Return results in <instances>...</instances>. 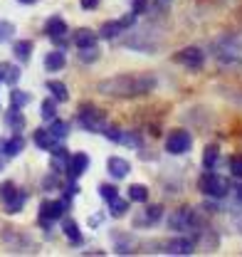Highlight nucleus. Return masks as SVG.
<instances>
[{"mask_svg":"<svg viewBox=\"0 0 242 257\" xmlns=\"http://www.w3.org/2000/svg\"><path fill=\"white\" fill-rule=\"evenodd\" d=\"M190 146H193V136H190V131H185V128H173V131L166 136V151H168L171 156L188 154Z\"/></svg>","mask_w":242,"mask_h":257,"instance_id":"39448f33","label":"nucleus"},{"mask_svg":"<svg viewBox=\"0 0 242 257\" xmlns=\"http://www.w3.org/2000/svg\"><path fill=\"white\" fill-rule=\"evenodd\" d=\"M156 3H158V5H168L171 0H156Z\"/></svg>","mask_w":242,"mask_h":257,"instance_id":"a18cd8bd","label":"nucleus"},{"mask_svg":"<svg viewBox=\"0 0 242 257\" xmlns=\"http://www.w3.org/2000/svg\"><path fill=\"white\" fill-rule=\"evenodd\" d=\"M67 163H69L67 149H64V146H55V149H52V171H55V173L67 171Z\"/></svg>","mask_w":242,"mask_h":257,"instance_id":"f3484780","label":"nucleus"},{"mask_svg":"<svg viewBox=\"0 0 242 257\" xmlns=\"http://www.w3.org/2000/svg\"><path fill=\"white\" fill-rule=\"evenodd\" d=\"M0 82H3V79H0Z\"/></svg>","mask_w":242,"mask_h":257,"instance_id":"09e8293b","label":"nucleus"},{"mask_svg":"<svg viewBox=\"0 0 242 257\" xmlns=\"http://www.w3.org/2000/svg\"><path fill=\"white\" fill-rule=\"evenodd\" d=\"M101 134H104L109 141H116V144H119V141H121V134H124V131H121L119 126H109V124H106V128H104Z\"/></svg>","mask_w":242,"mask_h":257,"instance_id":"e433bc0d","label":"nucleus"},{"mask_svg":"<svg viewBox=\"0 0 242 257\" xmlns=\"http://www.w3.org/2000/svg\"><path fill=\"white\" fill-rule=\"evenodd\" d=\"M129 200H134V203H146V200H149V188H146L144 183L129 186Z\"/></svg>","mask_w":242,"mask_h":257,"instance_id":"393cba45","label":"nucleus"},{"mask_svg":"<svg viewBox=\"0 0 242 257\" xmlns=\"http://www.w3.org/2000/svg\"><path fill=\"white\" fill-rule=\"evenodd\" d=\"M166 252L168 255H193L195 252V240H190V237H176V240L166 242Z\"/></svg>","mask_w":242,"mask_h":257,"instance_id":"9d476101","label":"nucleus"},{"mask_svg":"<svg viewBox=\"0 0 242 257\" xmlns=\"http://www.w3.org/2000/svg\"><path fill=\"white\" fill-rule=\"evenodd\" d=\"M18 3H25V5H32L35 0H18Z\"/></svg>","mask_w":242,"mask_h":257,"instance_id":"49530a36","label":"nucleus"},{"mask_svg":"<svg viewBox=\"0 0 242 257\" xmlns=\"http://www.w3.org/2000/svg\"><path fill=\"white\" fill-rule=\"evenodd\" d=\"M74 45L82 50V47H94L96 45V32L89 28H82V30L74 32Z\"/></svg>","mask_w":242,"mask_h":257,"instance_id":"a211bd4d","label":"nucleus"},{"mask_svg":"<svg viewBox=\"0 0 242 257\" xmlns=\"http://www.w3.org/2000/svg\"><path fill=\"white\" fill-rule=\"evenodd\" d=\"M119 144H126V146H131V149H141V136H139L136 131H124Z\"/></svg>","mask_w":242,"mask_h":257,"instance_id":"7c9ffc66","label":"nucleus"},{"mask_svg":"<svg viewBox=\"0 0 242 257\" xmlns=\"http://www.w3.org/2000/svg\"><path fill=\"white\" fill-rule=\"evenodd\" d=\"M230 173H232V178H242V156L230 159Z\"/></svg>","mask_w":242,"mask_h":257,"instance_id":"c9c22d12","label":"nucleus"},{"mask_svg":"<svg viewBox=\"0 0 242 257\" xmlns=\"http://www.w3.org/2000/svg\"><path fill=\"white\" fill-rule=\"evenodd\" d=\"M47 92H52V99H55V101H67V99H69L67 84H62L57 79H50V82H47Z\"/></svg>","mask_w":242,"mask_h":257,"instance_id":"b1692460","label":"nucleus"},{"mask_svg":"<svg viewBox=\"0 0 242 257\" xmlns=\"http://www.w3.org/2000/svg\"><path fill=\"white\" fill-rule=\"evenodd\" d=\"M62 230H64V235H67V240H69L72 245H82V232H79V225L74 223L72 218H67V220L62 223Z\"/></svg>","mask_w":242,"mask_h":257,"instance_id":"6ab92c4d","label":"nucleus"},{"mask_svg":"<svg viewBox=\"0 0 242 257\" xmlns=\"http://www.w3.org/2000/svg\"><path fill=\"white\" fill-rule=\"evenodd\" d=\"M101 223V218H99V215H91L89 218V225H99Z\"/></svg>","mask_w":242,"mask_h":257,"instance_id":"37998d69","label":"nucleus"},{"mask_svg":"<svg viewBox=\"0 0 242 257\" xmlns=\"http://www.w3.org/2000/svg\"><path fill=\"white\" fill-rule=\"evenodd\" d=\"M79 5L84 10H94V8H99V0H79Z\"/></svg>","mask_w":242,"mask_h":257,"instance_id":"ea45409f","label":"nucleus"},{"mask_svg":"<svg viewBox=\"0 0 242 257\" xmlns=\"http://www.w3.org/2000/svg\"><path fill=\"white\" fill-rule=\"evenodd\" d=\"M217 159H220V149L215 146V144H210V146H205V151H203V166L210 171V168H215V163H217Z\"/></svg>","mask_w":242,"mask_h":257,"instance_id":"c85d7f7f","label":"nucleus"},{"mask_svg":"<svg viewBox=\"0 0 242 257\" xmlns=\"http://www.w3.org/2000/svg\"><path fill=\"white\" fill-rule=\"evenodd\" d=\"M13 35H15V25L8 23V20H0V45L8 42V40H13Z\"/></svg>","mask_w":242,"mask_h":257,"instance_id":"2f4dec72","label":"nucleus"},{"mask_svg":"<svg viewBox=\"0 0 242 257\" xmlns=\"http://www.w3.org/2000/svg\"><path fill=\"white\" fill-rule=\"evenodd\" d=\"M32 141H35V146L42 149V151H52V149L57 146V139L50 134V128H35Z\"/></svg>","mask_w":242,"mask_h":257,"instance_id":"ddd939ff","label":"nucleus"},{"mask_svg":"<svg viewBox=\"0 0 242 257\" xmlns=\"http://www.w3.org/2000/svg\"><path fill=\"white\" fill-rule=\"evenodd\" d=\"M146 8H149V0H134L131 13H134V15H141V13H146Z\"/></svg>","mask_w":242,"mask_h":257,"instance_id":"58836bf2","label":"nucleus"},{"mask_svg":"<svg viewBox=\"0 0 242 257\" xmlns=\"http://www.w3.org/2000/svg\"><path fill=\"white\" fill-rule=\"evenodd\" d=\"M156 89V77L153 74H116L109 79H101L96 84V92L104 96H116V99H131V96H144Z\"/></svg>","mask_w":242,"mask_h":257,"instance_id":"f257e3e1","label":"nucleus"},{"mask_svg":"<svg viewBox=\"0 0 242 257\" xmlns=\"http://www.w3.org/2000/svg\"><path fill=\"white\" fill-rule=\"evenodd\" d=\"M230 101H232V104H237V106L242 109V92L240 94H230Z\"/></svg>","mask_w":242,"mask_h":257,"instance_id":"79ce46f5","label":"nucleus"},{"mask_svg":"<svg viewBox=\"0 0 242 257\" xmlns=\"http://www.w3.org/2000/svg\"><path fill=\"white\" fill-rule=\"evenodd\" d=\"M25 200H28V193L25 191H18L8 203H5V213H10V215H15V213H20L23 210V205H25Z\"/></svg>","mask_w":242,"mask_h":257,"instance_id":"4be33fe9","label":"nucleus"},{"mask_svg":"<svg viewBox=\"0 0 242 257\" xmlns=\"http://www.w3.org/2000/svg\"><path fill=\"white\" fill-rule=\"evenodd\" d=\"M0 154H5V139H0Z\"/></svg>","mask_w":242,"mask_h":257,"instance_id":"c03bdc74","label":"nucleus"},{"mask_svg":"<svg viewBox=\"0 0 242 257\" xmlns=\"http://www.w3.org/2000/svg\"><path fill=\"white\" fill-rule=\"evenodd\" d=\"M79 60H82V62H94V60H99V50H96V45H94V47H82Z\"/></svg>","mask_w":242,"mask_h":257,"instance_id":"f704fd0d","label":"nucleus"},{"mask_svg":"<svg viewBox=\"0 0 242 257\" xmlns=\"http://www.w3.org/2000/svg\"><path fill=\"white\" fill-rule=\"evenodd\" d=\"M69 208V200H45L42 205H40V225H45V227H50V223H55V220H60L62 215H64V210Z\"/></svg>","mask_w":242,"mask_h":257,"instance_id":"423d86ee","label":"nucleus"},{"mask_svg":"<svg viewBox=\"0 0 242 257\" xmlns=\"http://www.w3.org/2000/svg\"><path fill=\"white\" fill-rule=\"evenodd\" d=\"M198 188H200V193H203V195L220 200V198H225V195L230 193V181H227L225 176H217V173L210 168L208 173H203V176H200Z\"/></svg>","mask_w":242,"mask_h":257,"instance_id":"7ed1b4c3","label":"nucleus"},{"mask_svg":"<svg viewBox=\"0 0 242 257\" xmlns=\"http://www.w3.org/2000/svg\"><path fill=\"white\" fill-rule=\"evenodd\" d=\"M106 171L111 173V178H126L129 176V171H131V163L126 159H121V156H111V159L106 161Z\"/></svg>","mask_w":242,"mask_h":257,"instance_id":"9b49d317","label":"nucleus"},{"mask_svg":"<svg viewBox=\"0 0 242 257\" xmlns=\"http://www.w3.org/2000/svg\"><path fill=\"white\" fill-rule=\"evenodd\" d=\"M173 60L183 67H188V69H200L205 64V52L200 47H183L173 55Z\"/></svg>","mask_w":242,"mask_h":257,"instance_id":"6e6552de","label":"nucleus"},{"mask_svg":"<svg viewBox=\"0 0 242 257\" xmlns=\"http://www.w3.org/2000/svg\"><path fill=\"white\" fill-rule=\"evenodd\" d=\"M161 218H163V208L161 205H149L144 210V215L139 218V225H156Z\"/></svg>","mask_w":242,"mask_h":257,"instance_id":"aec40b11","label":"nucleus"},{"mask_svg":"<svg viewBox=\"0 0 242 257\" xmlns=\"http://www.w3.org/2000/svg\"><path fill=\"white\" fill-rule=\"evenodd\" d=\"M50 134H52L57 141H62V139L69 136V124L62 121V119H52V121H50Z\"/></svg>","mask_w":242,"mask_h":257,"instance_id":"bb28decb","label":"nucleus"},{"mask_svg":"<svg viewBox=\"0 0 242 257\" xmlns=\"http://www.w3.org/2000/svg\"><path fill=\"white\" fill-rule=\"evenodd\" d=\"M77 121H79V126L84 128V131L101 134V131L106 128V114H104L101 109L91 106V104H84V106L79 109V114H77Z\"/></svg>","mask_w":242,"mask_h":257,"instance_id":"20e7f679","label":"nucleus"},{"mask_svg":"<svg viewBox=\"0 0 242 257\" xmlns=\"http://www.w3.org/2000/svg\"><path fill=\"white\" fill-rule=\"evenodd\" d=\"M3 168H5V163H3V161H0V171H3Z\"/></svg>","mask_w":242,"mask_h":257,"instance_id":"de8ad7c7","label":"nucleus"},{"mask_svg":"<svg viewBox=\"0 0 242 257\" xmlns=\"http://www.w3.org/2000/svg\"><path fill=\"white\" fill-rule=\"evenodd\" d=\"M134 23H136V15L129 13V15H124V18H119V20H109V23H104L101 30H99V35H101L104 40H114V37H119L121 32H126L129 28H134Z\"/></svg>","mask_w":242,"mask_h":257,"instance_id":"0eeeda50","label":"nucleus"},{"mask_svg":"<svg viewBox=\"0 0 242 257\" xmlns=\"http://www.w3.org/2000/svg\"><path fill=\"white\" fill-rule=\"evenodd\" d=\"M87 168H89V156L87 154H74V156H69V163H67V178L77 181L82 173H87Z\"/></svg>","mask_w":242,"mask_h":257,"instance_id":"1a4fd4ad","label":"nucleus"},{"mask_svg":"<svg viewBox=\"0 0 242 257\" xmlns=\"http://www.w3.org/2000/svg\"><path fill=\"white\" fill-rule=\"evenodd\" d=\"M45 35L50 37V40H64V35H67V23L62 20V18H50L47 23H45Z\"/></svg>","mask_w":242,"mask_h":257,"instance_id":"f8f14e48","label":"nucleus"},{"mask_svg":"<svg viewBox=\"0 0 242 257\" xmlns=\"http://www.w3.org/2000/svg\"><path fill=\"white\" fill-rule=\"evenodd\" d=\"M20 77H23L20 67H15V64H0V79H3L5 84L15 87V84L20 82Z\"/></svg>","mask_w":242,"mask_h":257,"instance_id":"2eb2a0df","label":"nucleus"},{"mask_svg":"<svg viewBox=\"0 0 242 257\" xmlns=\"http://www.w3.org/2000/svg\"><path fill=\"white\" fill-rule=\"evenodd\" d=\"M15 193H18V188H15V183H13V181L0 183V200H3V203H8V200H10Z\"/></svg>","mask_w":242,"mask_h":257,"instance_id":"473e14b6","label":"nucleus"},{"mask_svg":"<svg viewBox=\"0 0 242 257\" xmlns=\"http://www.w3.org/2000/svg\"><path fill=\"white\" fill-rule=\"evenodd\" d=\"M5 124L10 131H23L25 128V116H23V111H20V106H13L10 104V109H8V114H5Z\"/></svg>","mask_w":242,"mask_h":257,"instance_id":"4468645a","label":"nucleus"},{"mask_svg":"<svg viewBox=\"0 0 242 257\" xmlns=\"http://www.w3.org/2000/svg\"><path fill=\"white\" fill-rule=\"evenodd\" d=\"M232 195H235V200L242 205V186H237V188H232Z\"/></svg>","mask_w":242,"mask_h":257,"instance_id":"a19ab883","label":"nucleus"},{"mask_svg":"<svg viewBox=\"0 0 242 257\" xmlns=\"http://www.w3.org/2000/svg\"><path fill=\"white\" fill-rule=\"evenodd\" d=\"M30 101H32V96L28 94V92H23V89H13V92H10V104H13V106H20V109H23V106H28Z\"/></svg>","mask_w":242,"mask_h":257,"instance_id":"c756f323","label":"nucleus"},{"mask_svg":"<svg viewBox=\"0 0 242 257\" xmlns=\"http://www.w3.org/2000/svg\"><path fill=\"white\" fill-rule=\"evenodd\" d=\"M126 210H129V200H124L119 195H116L114 200H109V215H111V218H124Z\"/></svg>","mask_w":242,"mask_h":257,"instance_id":"a878e982","label":"nucleus"},{"mask_svg":"<svg viewBox=\"0 0 242 257\" xmlns=\"http://www.w3.org/2000/svg\"><path fill=\"white\" fill-rule=\"evenodd\" d=\"M23 149H25V139H23L20 134H15L13 139H8V141H5V156H8V159L18 156Z\"/></svg>","mask_w":242,"mask_h":257,"instance_id":"5701e85b","label":"nucleus"},{"mask_svg":"<svg viewBox=\"0 0 242 257\" xmlns=\"http://www.w3.org/2000/svg\"><path fill=\"white\" fill-rule=\"evenodd\" d=\"M13 52H15V57H18L20 62H30V57H32V42H30V40H18V42L13 45Z\"/></svg>","mask_w":242,"mask_h":257,"instance_id":"412c9836","label":"nucleus"},{"mask_svg":"<svg viewBox=\"0 0 242 257\" xmlns=\"http://www.w3.org/2000/svg\"><path fill=\"white\" fill-rule=\"evenodd\" d=\"M40 116H42L45 121L57 119V101H55V99H45L42 106H40Z\"/></svg>","mask_w":242,"mask_h":257,"instance_id":"cd10ccee","label":"nucleus"},{"mask_svg":"<svg viewBox=\"0 0 242 257\" xmlns=\"http://www.w3.org/2000/svg\"><path fill=\"white\" fill-rule=\"evenodd\" d=\"M64 64H67V57H64L62 50L47 52V57H45V69H47V72H60Z\"/></svg>","mask_w":242,"mask_h":257,"instance_id":"dca6fc26","label":"nucleus"},{"mask_svg":"<svg viewBox=\"0 0 242 257\" xmlns=\"http://www.w3.org/2000/svg\"><path fill=\"white\" fill-rule=\"evenodd\" d=\"M212 52L217 57L220 64H240V40H232V35H225V37H217L212 42Z\"/></svg>","mask_w":242,"mask_h":257,"instance_id":"f03ea898","label":"nucleus"},{"mask_svg":"<svg viewBox=\"0 0 242 257\" xmlns=\"http://www.w3.org/2000/svg\"><path fill=\"white\" fill-rule=\"evenodd\" d=\"M99 195L109 203V200H114V198L119 195V188H116V186H111V183H101V186H99Z\"/></svg>","mask_w":242,"mask_h":257,"instance_id":"72a5a7b5","label":"nucleus"},{"mask_svg":"<svg viewBox=\"0 0 242 257\" xmlns=\"http://www.w3.org/2000/svg\"><path fill=\"white\" fill-rule=\"evenodd\" d=\"M57 183H60V181H57V173L52 171L50 176H45V181H42V188H45V191H52V188H57Z\"/></svg>","mask_w":242,"mask_h":257,"instance_id":"4c0bfd02","label":"nucleus"}]
</instances>
